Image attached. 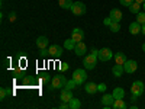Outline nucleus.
Wrapping results in <instances>:
<instances>
[{
  "mask_svg": "<svg viewBox=\"0 0 145 109\" xmlns=\"http://www.w3.org/2000/svg\"><path fill=\"white\" fill-rule=\"evenodd\" d=\"M97 55H99V50L93 48L91 53H90V55H87L86 58H84V61H83L84 68H86V70H93V68L96 67V64H97V60H99Z\"/></svg>",
  "mask_w": 145,
  "mask_h": 109,
  "instance_id": "f257e3e1",
  "label": "nucleus"
},
{
  "mask_svg": "<svg viewBox=\"0 0 145 109\" xmlns=\"http://www.w3.org/2000/svg\"><path fill=\"white\" fill-rule=\"evenodd\" d=\"M72 79L77 81L78 86H80V84H83L84 81H86V79H87V73H86V70H84V68H77L74 73H72Z\"/></svg>",
  "mask_w": 145,
  "mask_h": 109,
  "instance_id": "f03ea898",
  "label": "nucleus"
},
{
  "mask_svg": "<svg viewBox=\"0 0 145 109\" xmlns=\"http://www.w3.org/2000/svg\"><path fill=\"white\" fill-rule=\"evenodd\" d=\"M67 84V79L64 74H57L52 79V89H63Z\"/></svg>",
  "mask_w": 145,
  "mask_h": 109,
  "instance_id": "7ed1b4c3",
  "label": "nucleus"
},
{
  "mask_svg": "<svg viewBox=\"0 0 145 109\" xmlns=\"http://www.w3.org/2000/svg\"><path fill=\"white\" fill-rule=\"evenodd\" d=\"M71 12L76 16H81V15L86 13V5H84L83 2H76L74 5H72V7H71Z\"/></svg>",
  "mask_w": 145,
  "mask_h": 109,
  "instance_id": "20e7f679",
  "label": "nucleus"
},
{
  "mask_svg": "<svg viewBox=\"0 0 145 109\" xmlns=\"http://www.w3.org/2000/svg\"><path fill=\"white\" fill-rule=\"evenodd\" d=\"M144 89H145L144 83L138 80V81H134V83H132V86H131V93L135 95V96H141V95L144 93Z\"/></svg>",
  "mask_w": 145,
  "mask_h": 109,
  "instance_id": "39448f33",
  "label": "nucleus"
},
{
  "mask_svg": "<svg viewBox=\"0 0 145 109\" xmlns=\"http://www.w3.org/2000/svg\"><path fill=\"white\" fill-rule=\"evenodd\" d=\"M99 60L100 61H109L112 57H113V53L109 50V48H102V50H99Z\"/></svg>",
  "mask_w": 145,
  "mask_h": 109,
  "instance_id": "423d86ee",
  "label": "nucleus"
},
{
  "mask_svg": "<svg viewBox=\"0 0 145 109\" xmlns=\"http://www.w3.org/2000/svg\"><path fill=\"white\" fill-rule=\"evenodd\" d=\"M123 67H125L126 73H135L137 68H138V63L134 61V60H126V63L123 64Z\"/></svg>",
  "mask_w": 145,
  "mask_h": 109,
  "instance_id": "0eeeda50",
  "label": "nucleus"
},
{
  "mask_svg": "<svg viewBox=\"0 0 145 109\" xmlns=\"http://www.w3.org/2000/svg\"><path fill=\"white\" fill-rule=\"evenodd\" d=\"M86 51H87V47H86V44H84L83 41H80V42L76 44V47H74V53H76V55L81 57V55L86 54Z\"/></svg>",
  "mask_w": 145,
  "mask_h": 109,
  "instance_id": "6e6552de",
  "label": "nucleus"
},
{
  "mask_svg": "<svg viewBox=\"0 0 145 109\" xmlns=\"http://www.w3.org/2000/svg\"><path fill=\"white\" fill-rule=\"evenodd\" d=\"M71 38L74 39L76 42L83 41V38H84V32H83V29H80V28H74V29H72V32H71Z\"/></svg>",
  "mask_w": 145,
  "mask_h": 109,
  "instance_id": "1a4fd4ad",
  "label": "nucleus"
},
{
  "mask_svg": "<svg viewBox=\"0 0 145 109\" xmlns=\"http://www.w3.org/2000/svg\"><path fill=\"white\" fill-rule=\"evenodd\" d=\"M48 53H50L51 57H61L63 55V47H59V45H51L50 50H48Z\"/></svg>",
  "mask_w": 145,
  "mask_h": 109,
  "instance_id": "9d476101",
  "label": "nucleus"
},
{
  "mask_svg": "<svg viewBox=\"0 0 145 109\" xmlns=\"http://www.w3.org/2000/svg\"><path fill=\"white\" fill-rule=\"evenodd\" d=\"M122 12H120L119 9H112L110 13H109V18L112 19V22H120L122 20Z\"/></svg>",
  "mask_w": 145,
  "mask_h": 109,
  "instance_id": "9b49d317",
  "label": "nucleus"
},
{
  "mask_svg": "<svg viewBox=\"0 0 145 109\" xmlns=\"http://www.w3.org/2000/svg\"><path fill=\"white\" fill-rule=\"evenodd\" d=\"M74 96H72V93H71V89H63V92H61V95H59V99H61L63 102H70Z\"/></svg>",
  "mask_w": 145,
  "mask_h": 109,
  "instance_id": "f8f14e48",
  "label": "nucleus"
},
{
  "mask_svg": "<svg viewBox=\"0 0 145 109\" xmlns=\"http://www.w3.org/2000/svg\"><path fill=\"white\" fill-rule=\"evenodd\" d=\"M141 31H142V25H141V23H138V22H132L131 25H129V32L132 35H138Z\"/></svg>",
  "mask_w": 145,
  "mask_h": 109,
  "instance_id": "ddd939ff",
  "label": "nucleus"
},
{
  "mask_svg": "<svg viewBox=\"0 0 145 109\" xmlns=\"http://www.w3.org/2000/svg\"><path fill=\"white\" fill-rule=\"evenodd\" d=\"M113 102H115V98H113V95H103L102 96V105L105 106H113Z\"/></svg>",
  "mask_w": 145,
  "mask_h": 109,
  "instance_id": "4468645a",
  "label": "nucleus"
},
{
  "mask_svg": "<svg viewBox=\"0 0 145 109\" xmlns=\"http://www.w3.org/2000/svg\"><path fill=\"white\" fill-rule=\"evenodd\" d=\"M112 73H113V76L115 77H120L125 73V67L122 64H115L113 68H112Z\"/></svg>",
  "mask_w": 145,
  "mask_h": 109,
  "instance_id": "2eb2a0df",
  "label": "nucleus"
},
{
  "mask_svg": "<svg viewBox=\"0 0 145 109\" xmlns=\"http://www.w3.org/2000/svg\"><path fill=\"white\" fill-rule=\"evenodd\" d=\"M36 45H38L39 50H45L48 47V38L46 36H38L36 38Z\"/></svg>",
  "mask_w": 145,
  "mask_h": 109,
  "instance_id": "dca6fc26",
  "label": "nucleus"
},
{
  "mask_svg": "<svg viewBox=\"0 0 145 109\" xmlns=\"http://www.w3.org/2000/svg\"><path fill=\"white\" fill-rule=\"evenodd\" d=\"M84 89H86V92L89 93V95H93V93H96L99 89H97V84L96 83H93V81H89L86 86H84Z\"/></svg>",
  "mask_w": 145,
  "mask_h": 109,
  "instance_id": "f3484780",
  "label": "nucleus"
},
{
  "mask_svg": "<svg viewBox=\"0 0 145 109\" xmlns=\"http://www.w3.org/2000/svg\"><path fill=\"white\" fill-rule=\"evenodd\" d=\"M35 84V77L32 76H25V79H22V86L23 87H31Z\"/></svg>",
  "mask_w": 145,
  "mask_h": 109,
  "instance_id": "a211bd4d",
  "label": "nucleus"
},
{
  "mask_svg": "<svg viewBox=\"0 0 145 109\" xmlns=\"http://www.w3.org/2000/svg\"><path fill=\"white\" fill-rule=\"evenodd\" d=\"M115 61H116V64H122V66H123V64L126 63V55H125L123 53H120V51L116 53V54H115Z\"/></svg>",
  "mask_w": 145,
  "mask_h": 109,
  "instance_id": "6ab92c4d",
  "label": "nucleus"
},
{
  "mask_svg": "<svg viewBox=\"0 0 145 109\" xmlns=\"http://www.w3.org/2000/svg\"><path fill=\"white\" fill-rule=\"evenodd\" d=\"M112 95H113L115 99H122V98H125V90H123L122 87H116Z\"/></svg>",
  "mask_w": 145,
  "mask_h": 109,
  "instance_id": "aec40b11",
  "label": "nucleus"
},
{
  "mask_svg": "<svg viewBox=\"0 0 145 109\" xmlns=\"http://www.w3.org/2000/svg\"><path fill=\"white\" fill-rule=\"evenodd\" d=\"M58 5H59V7L61 9H70L71 10V7H72V0H59L58 2Z\"/></svg>",
  "mask_w": 145,
  "mask_h": 109,
  "instance_id": "412c9836",
  "label": "nucleus"
},
{
  "mask_svg": "<svg viewBox=\"0 0 145 109\" xmlns=\"http://www.w3.org/2000/svg\"><path fill=\"white\" fill-rule=\"evenodd\" d=\"M113 109H126V103L123 99H115L113 102Z\"/></svg>",
  "mask_w": 145,
  "mask_h": 109,
  "instance_id": "4be33fe9",
  "label": "nucleus"
},
{
  "mask_svg": "<svg viewBox=\"0 0 145 109\" xmlns=\"http://www.w3.org/2000/svg\"><path fill=\"white\" fill-rule=\"evenodd\" d=\"M139 9H141V3H138V2H134V3H131V6H129V12L131 13H139Z\"/></svg>",
  "mask_w": 145,
  "mask_h": 109,
  "instance_id": "5701e85b",
  "label": "nucleus"
},
{
  "mask_svg": "<svg viewBox=\"0 0 145 109\" xmlns=\"http://www.w3.org/2000/svg\"><path fill=\"white\" fill-rule=\"evenodd\" d=\"M68 105H70V109H78V108L81 106V102H80L78 99H76V98H72V99L68 102Z\"/></svg>",
  "mask_w": 145,
  "mask_h": 109,
  "instance_id": "b1692460",
  "label": "nucleus"
},
{
  "mask_svg": "<svg viewBox=\"0 0 145 109\" xmlns=\"http://www.w3.org/2000/svg\"><path fill=\"white\" fill-rule=\"evenodd\" d=\"M76 41L72 39V38H70V39H65V42H64V47L67 48V50H74V47H76Z\"/></svg>",
  "mask_w": 145,
  "mask_h": 109,
  "instance_id": "393cba45",
  "label": "nucleus"
},
{
  "mask_svg": "<svg viewBox=\"0 0 145 109\" xmlns=\"http://www.w3.org/2000/svg\"><path fill=\"white\" fill-rule=\"evenodd\" d=\"M77 86H78V84H77V81H76L74 79L68 80V81H67V84H65V87H67V89H71V90L74 89V87H77Z\"/></svg>",
  "mask_w": 145,
  "mask_h": 109,
  "instance_id": "a878e982",
  "label": "nucleus"
},
{
  "mask_svg": "<svg viewBox=\"0 0 145 109\" xmlns=\"http://www.w3.org/2000/svg\"><path fill=\"white\" fill-rule=\"evenodd\" d=\"M12 92L9 90V89H5V87H2V89H0V99H2V100H5L6 99V96L7 95H10Z\"/></svg>",
  "mask_w": 145,
  "mask_h": 109,
  "instance_id": "bb28decb",
  "label": "nucleus"
},
{
  "mask_svg": "<svg viewBox=\"0 0 145 109\" xmlns=\"http://www.w3.org/2000/svg\"><path fill=\"white\" fill-rule=\"evenodd\" d=\"M137 22L141 23V25H144V23H145V13H144V12L137 13Z\"/></svg>",
  "mask_w": 145,
  "mask_h": 109,
  "instance_id": "cd10ccee",
  "label": "nucleus"
},
{
  "mask_svg": "<svg viewBox=\"0 0 145 109\" xmlns=\"http://www.w3.org/2000/svg\"><path fill=\"white\" fill-rule=\"evenodd\" d=\"M109 28H110V31H112V32H119V31H120V25H119V22H112Z\"/></svg>",
  "mask_w": 145,
  "mask_h": 109,
  "instance_id": "c85d7f7f",
  "label": "nucleus"
},
{
  "mask_svg": "<svg viewBox=\"0 0 145 109\" xmlns=\"http://www.w3.org/2000/svg\"><path fill=\"white\" fill-rule=\"evenodd\" d=\"M119 2H120V5H122V6L129 7V6H131V3H134L135 0H119Z\"/></svg>",
  "mask_w": 145,
  "mask_h": 109,
  "instance_id": "c756f323",
  "label": "nucleus"
},
{
  "mask_svg": "<svg viewBox=\"0 0 145 109\" xmlns=\"http://www.w3.org/2000/svg\"><path fill=\"white\" fill-rule=\"evenodd\" d=\"M41 81H42L44 84H45V83H48V81H50V74H46V73H45V74L42 76V80H41Z\"/></svg>",
  "mask_w": 145,
  "mask_h": 109,
  "instance_id": "7c9ffc66",
  "label": "nucleus"
},
{
  "mask_svg": "<svg viewBox=\"0 0 145 109\" xmlns=\"http://www.w3.org/2000/svg\"><path fill=\"white\" fill-rule=\"evenodd\" d=\"M97 89H99V92H106V84H105V83L97 84Z\"/></svg>",
  "mask_w": 145,
  "mask_h": 109,
  "instance_id": "2f4dec72",
  "label": "nucleus"
},
{
  "mask_svg": "<svg viewBox=\"0 0 145 109\" xmlns=\"http://www.w3.org/2000/svg\"><path fill=\"white\" fill-rule=\"evenodd\" d=\"M103 23H105V25H107V26H110V23H112V19H110V18H106V19L103 20Z\"/></svg>",
  "mask_w": 145,
  "mask_h": 109,
  "instance_id": "473e14b6",
  "label": "nucleus"
},
{
  "mask_svg": "<svg viewBox=\"0 0 145 109\" xmlns=\"http://www.w3.org/2000/svg\"><path fill=\"white\" fill-rule=\"evenodd\" d=\"M15 19H16V13H15V12H12V13H10V20L15 22Z\"/></svg>",
  "mask_w": 145,
  "mask_h": 109,
  "instance_id": "72a5a7b5",
  "label": "nucleus"
},
{
  "mask_svg": "<svg viewBox=\"0 0 145 109\" xmlns=\"http://www.w3.org/2000/svg\"><path fill=\"white\" fill-rule=\"evenodd\" d=\"M61 70H68V64L67 63H63L61 64Z\"/></svg>",
  "mask_w": 145,
  "mask_h": 109,
  "instance_id": "f704fd0d",
  "label": "nucleus"
},
{
  "mask_svg": "<svg viewBox=\"0 0 145 109\" xmlns=\"http://www.w3.org/2000/svg\"><path fill=\"white\" fill-rule=\"evenodd\" d=\"M137 99H138V96H135V95H132V93H131V100H132V102H135Z\"/></svg>",
  "mask_w": 145,
  "mask_h": 109,
  "instance_id": "c9c22d12",
  "label": "nucleus"
},
{
  "mask_svg": "<svg viewBox=\"0 0 145 109\" xmlns=\"http://www.w3.org/2000/svg\"><path fill=\"white\" fill-rule=\"evenodd\" d=\"M45 51L46 50H41V57H45Z\"/></svg>",
  "mask_w": 145,
  "mask_h": 109,
  "instance_id": "e433bc0d",
  "label": "nucleus"
},
{
  "mask_svg": "<svg viewBox=\"0 0 145 109\" xmlns=\"http://www.w3.org/2000/svg\"><path fill=\"white\" fill-rule=\"evenodd\" d=\"M141 32H142V33L145 35V23H144V25H142V31H141Z\"/></svg>",
  "mask_w": 145,
  "mask_h": 109,
  "instance_id": "4c0bfd02",
  "label": "nucleus"
},
{
  "mask_svg": "<svg viewBox=\"0 0 145 109\" xmlns=\"http://www.w3.org/2000/svg\"><path fill=\"white\" fill-rule=\"evenodd\" d=\"M135 2H138V3H141V5H142V3L145 2V0H135Z\"/></svg>",
  "mask_w": 145,
  "mask_h": 109,
  "instance_id": "58836bf2",
  "label": "nucleus"
},
{
  "mask_svg": "<svg viewBox=\"0 0 145 109\" xmlns=\"http://www.w3.org/2000/svg\"><path fill=\"white\" fill-rule=\"evenodd\" d=\"M142 51H145V44H142Z\"/></svg>",
  "mask_w": 145,
  "mask_h": 109,
  "instance_id": "ea45409f",
  "label": "nucleus"
},
{
  "mask_svg": "<svg viewBox=\"0 0 145 109\" xmlns=\"http://www.w3.org/2000/svg\"><path fill=\"white\" fill-rule=\"evenodd\" d=\"M142 7H144V10H145V2H144V3H142Z\"/></svg>",
  "mask_w": 145,
  "mask_h": 109,
  "instance_id": "a19ab883",
  "label": "nucleus"
}]
</instances>
